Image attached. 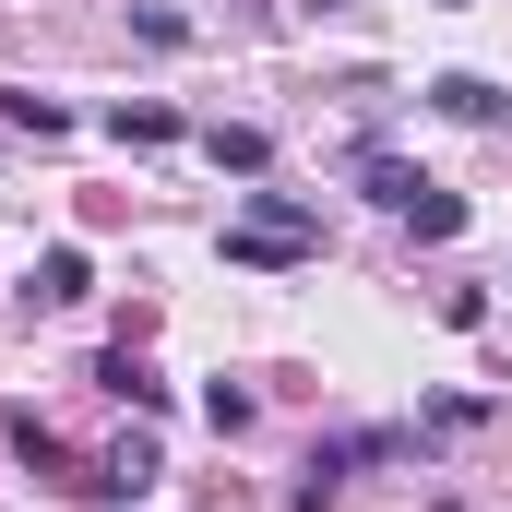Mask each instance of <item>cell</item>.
Listing matches in <instances>:
<instances>
[{"mask_svg":"<svg viewBox=\"0 0 512 512\" xmlns=\"http://www.w3.org/2000/svg\"><path fill=\"white\" fill-rule=\"evenodd\" d=\"M36 298L72 310V298H84V251H48V262H36Z\"/></svg>","mask_w":512,"mask_h":512,"instance_id":"6da1fadb","label":"cell"},{"mask_svg":"<svg viewBox=\"0 0 512 512\" xmlns=\"http://www.w3.org/2000/svg\"><path fill=\"white\" fill-rule=\"evenodd\" d=\"M405 227H417V239H453V227H465V203H453V191H417V203H405Z\"/></svg>","mask_w":512,"mask_h":512,"instance_id":"7a4b0ae2","label":"cell"},{"mask_svg":"<svg viewBox=\"0 0 512 512\" xmlns=\"http://www.w3.org/2000/svg\"><path fill=\"white\" fill-rule=\"evenodd\" d=\"M441 108H453V120H501V96H489L477 72H453V84H441Z\"/></svg>","mask_w":512,"mask_h":512,"instance_id":"3957f363","label":"cell"},{"mask_svg":"<svg viewBox=\"0 0 512 512\" xmlns=\"http://www.w3.org/2000/svg\"><path fill=\"white\" fill-rule=\"evenodd\" d=\"M417 191H429V179H405V167H393V155H370V203H393V215H405V203H417Z\"/></svg>","mask_w":512,"mask_h":512,"instance_id":"277c9868","label":"cell"}]
</instances>
